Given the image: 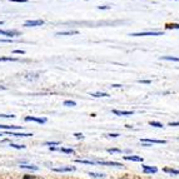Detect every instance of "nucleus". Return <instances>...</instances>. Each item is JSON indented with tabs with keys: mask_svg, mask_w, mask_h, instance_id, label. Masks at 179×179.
Wrapping results in <instances>:
<instances>
[{
	"mask_svg": "<svg viewBox=\"0 0 179 179\" xmlns=\"http://www.w3.org/2000/svg\"><path fill=\"white\" fill-rule=\"evenodd\" d=\"M13 3H28V0H10Z\"/></svg>",
	"mask_w": 179,
	"mask_h": 179,
	"instance_id": "34",
	"label": "nucleus"
},
{
	"mask_svg": "<svg viewBox=\"0 0 179 179\" xmlns=\"http://www.w3.org/2000/svg\"><path fill=\"white\" fill-rule=\"evenodd\" d=\"M162 60H169V62H179L178 57H169V55H165V57H160Z\"/></svg>",
	"mask_w": 179,
	"mask_h": 179,
	"instance_id": "17",
	"label": "nucleus"
},
{
	"mask_svg": "<svg viewBox=\"0 0 179 179\" xmlns=\"http://www.w3.org/2000/svg\"><path fill=\"white\" fill-rule=\"evenodd\" d=\"M5 134H10V135L18 136V138H23V136H33V134H30V133H14V132H10V130H8Z\"/></svg>",
	"mask_w": 179,
	"mask_h": 179,
	"instance_id": "12",
	"label": "nucleus"
},
{
	"mask_svg": "<svg viewBox=\"0 0 179 179\" xmlns=\"http://www.w3.org/2000/svg\"><path fill=\"white\" fill-rule=\"evenodd\" d=\"M149 125L155 127V128H163V124L159 121H149Z\"/></svg>",
	"mask_w": 179,
	"mask_h": 179,
	"instance_id": "22",
	"label": "nucleus"
},
{
	"mask_svg": "<svg viewBox=\"0 0 179 179\" xmlns=\"http://www.w3.org/2000/svg\"><path fill=\"white\" fill-rule=\"evenodd\" d=\"M108 136H110V138H117V136H119V134H117V133H110V134H108Z\"/></svg>",
	"mask_w": 179,
	"mask_h": 179,
	"instance_id": "35",
	"label": "nucleus"
},
{
	"mask_svg": "<svg viewBox=\"0 0 179 179\" xmlns=\"http://www.w3.org/2000/svg\"><path fill=\"white\" fill-rule=\"evenodd\" d=\"M3 24H4V21H3V20H0V25H3Z\"/></svg>",
	"mask_w": 179,
	"mask_h": 179,
	"instance_id": "39",
	"label": "nucleus"
},
{
	"mask_svg": "<svg viewBox=\"0 0 179 179\" xmlns=\"http://www.w3.org/2000/svg\"><path fill=\"white\" fill-rule=\"evenodd\" d=\"M178 140H179V138H178Z\"/></svg>",
	"mask_w": 179,
	"mask_h": 179,
	"instance_id": "43",
	"label": "nucleus"
},
{
	"mask_svg": "<svg viewBox=\"0 0 179 179\" xmlns=\"http://www.w3.org/2000/svg\"><path fill=\"white\" fill-rule=\"evenodd\" d=\"M75 136L78 138V139H83V138H84V136H83V134H80V133H75Z\"/></svg>",
	"mask_w": 179,
	"mask_h": 179,
	"instance_id": "37",
	"label": "nucleus"
},
{
	"mask_svg": "<svg viewBox=\"0 0 179 179\" xmlns=\"http://www.w3.org/2000/svg\"><path fill=\"white\" fill-rule=\"evenodd\" d=\"M75 167H62V168H53L54 172H58V173H65V172H72L75 170Z\"/></svg>",
	"mask_w": 179,
	"mask_h": 179,
	"instance_id": "8",
	"label": "nucleus"
},
{
	"mask_svg": "<svg viewBox=\"0 0 179 179\" xmlns=\"http://www.w3.org/2000/svg\"><path fill=\"white\" fill-rule=\"evenodd\" d=\"M49 150H59L62 153H66V154H73L74 150L72 148H54V147H50Z\"/></svg>",
	"mask_w": 179,
	"mask_h": 179,
	"instance_id": "7",
	"label": "nucleus"
},
{
	"mask_svg": "<svg viewBox=\"0 0 179 179\" xmlns=\"http://www.w3.org/2000/svg\"><path fill=\"white\" fill-rule=\"evenodd\" d=\"M20 168H21V169H32V170H38V169H39L36 165H25V164H21Z\"/></svg>",
	"mask_w": 179,
	"mask_h": 179,
	"instance_id": "19",
	"label": "nucleus"
},
{
	"mask_svg": "<svg viewBox=\"0 0 179 179\" xmlns=\"http://www.w3.org/2000/svg\"><path fill=\"white\" fill-rule=\"evenodd\" d=\"M96 164H100V165H110V167H123V165L118 162H96Z\"/></svg>",
	"mask_w": 179,
	"mask_h": 179,
	"instance_id": "10",
	"label": "nucleus"
},
{
	"mask_svg": "<svg viewBox=\"0 0 179 179\" xmlns=\"http://www.w3.org/2000/svg\"><path fill=\"white\" fill-rule=\"evenodd\" d=\"M76 163H81V164H89V165L96 164V162H93V160H83V159H76Z\"/></svg>",
	"mask_w": 179,
	"mask_h": 179,
	"instance_id": "21",
	"label": "nucleus"
},
{
	"mask_svg": "<svg viewBox=\"0 0 179 179\" xmlns=\"http://www.w3.org/2000/svg\"><path fill=\"white\" fill-rule=\"evenodd\" d=\"M106 151H108V153H121V149H117V148H114V149H108Z\"/></svg>",
	"mask_w": 179,
	"mask_h": 179,
	"instance_id": "28",
	"label": "nucleus"
},
{
	"mask_svg": "<svg viewBox=\"0 0 179 179\" xmlns=\"http://www.w3.org/2000/svg\"><path fill=\"white\" fill-rule=\"evenodd\" d=\"M0 35L8 36V38H13V36H18L19 33L15 32V30H2V29H0Z\"/></svg>",
	"mask_w": 179,
	"mask_h": 179,
	"instance_id": "4",
	"label": "nucleus"
},
{
	"mask_svg": "<svg viewBox=\"0 0 179 179\" xmlns=\"http://www.w3.org/2000/svg\"><path fill=\"white\" fill-rule=\"evenodd\" d=\"M142 143H148V144H165V140H159V139H142Z\"/></svg>",
	"mask_w": 179,
	"mask_h": 179,
	"instance_id": "9",
	"label": "nucleus"
},
{
	"mask_svg": "<svg viewBox=\"0 0 179 179\" xmlns=\"http://www.w3.org/2000/svg\"><path fill=\"white\" fill-rule=\"evenodd\" d=\"M130 36H160L163 35V32L154 30V32H142V33H130Z\"/></svg>",
	"mask_w": 179,
	"mask_h": 179,
	"instance_id": "1",
	"label": "nucleus"
},
{
	"mask_svg": "<svg viewBox=\"0 0 179 179\" xmlns=\"http://www.w3.org/2000/svg\"><path fill=\"white\" fill-rule=\"evenodd\" d=\"M64 105H65V106H75L76 103H75L74 100H65V102H64Z\"/></svg>",
	"mask_w": 179,
	"mask_h": 179,
	"instance_id": "23",
	"label": "nucleus"
},
{
	"mask_svg": "<svg viewBox=\"0 0 179 179\" xmlns=\"http://www.w3.org/2000/svg\"><path fill=\"white\" fill-rule=\"evenodd\" d=\"M172 2H179V0H172Z\"/></svg>",
	"mask_w": 179,
	"mask_h": 179,
	"instance_id": "41",
	"label": "nucleus"
},
{
	"mask_svg": "<svg viewBox=\"0 0 179 179\" xmlns=\"http://www.w3.org/2000/svg\"><path fill=\"white\" fill-rule=\"evenodd\" d=\"M139 83H142V84H150V80H139Z\"/></svg>",
	"mask_w": 179,
	"mask_h": 179,
	"instance_id": "36",
	"label": "nucleus"
},
{
	"mask_svg": "<svg viewBox=\"0 0 179 179\" xmlns=\"http://www.w3.org/2000/svg\"><path fill=\"white\" fill-rule=\"evenodd\" d=\"M23 179H41V178H39L36 175H29V174H26V175H24Z\"/></svg>",
	"mask_w": 179,
	"mask_h": 179,
	"instance_id": "27",
	"label": "nucleus"
},
{
	"mask_svg": "<svg viewBox=\"0 0 179 179\" xmlns=\"http://www.w3.org/2000/svg\"><path fill=\"white\" fill-rule=\"evenodd\" d=\"M0 89H5V87H0Z\"/></svg>",
	"mask_w": 179,
	"mask_h": 179,
	"instance_id": "40",
	"label": "nucleus"
},
{
	"mask_svg": "<svg viewBox=\"0 0 179 179\" xmlns=\"http://www.w3.org/2000/svg\"><path fill=\"white\" fill-rule=\"evenodd\" d=\"M13 53H14V54H21V55H23V54H25V51H24V50H21V49H17V50H14Z\"/></svg>",
	"mask_w": 179,
	"mask_h": 179,
	"instance_id": "31",
	"label": "nucleus"
},
{
	"mask_svg": "<svg viewBox=\"0 0 179 179\" xmlns=\"http://www.w3.org/2000/svg\"><path fill=\"white\" fill-rule=\"evenodd\" d=\"M44 24V20L41 19H38V20H26L24 23V26L25 28H32V26H40Z\"/></svg>",
	"mask_w": 179,
	"mask_h": 179,
	"instance_id": "2",
	"label": "nucleus"
},
{
	"mask_svg": "<svg viewBox=\"0 0 179 179\" xmlns=\"http://www.w3.org/2000/svg\"><path fill=\"white\" fill-rule=\"evenodd\" d=\"M78 30H68V32H59L57 33V36H66V35H76Z\"/></svg>",
	"mask_w": 179,
	"mask_h": 179,
	"instance_id": "13",
	"label": "nucleus"
},
{
	"mask_svg": "<svg viewBox=\"0 0 179 179\" xmlns=\"http://www.w3.org/2000/svg\"><path fill=\"white\" fill-rule=\"evenodd\" d=\"M89 175H90V177H95V178H103V177H104V174L94 173V172H89Z\"/></svg>",
	"mask_w": 179,
	"mask_h": 179,
	"instance_id": "25",
	"label": "nucleus"
},
{
	"mask_svg": "<svg viewBox=\"0 0 179 179\" xmlns=\"http://www.w3.org/2000/svg\"><path fill=\"white\" fill-rule=\"evenodd\" d=\"M0 136H3V134H0Z\"/></svg>",
	"mask_w": 179,
	"mask_h": 179,
	"instance_id": "42",
	"label": "nucleus"
},
{
	"mask_svg": "<svg viewBox=\"0 0 179 179\" xmlns=\"http://www.w3.org/2000/svg\"><path fill=\"white\" fill-rule=\"evenodd\" d=\"M13 40H10V39H0V43H11Z\"/></svg>",
	"mask_w": 179,
	"mask_h": 179,
	"instance_id": "33",
	"label": "nucleus"
},
{
	"mask_svg": "<svg viewBox=\"0 0 179 179\" xmlns=\"http://www.w3.org/2000/svg\"><path fill=\"white\" fill-rule=\"evenodd\" d=\"M165 29H168V30L179 29V24H167V25H165Z\"/></svg>",
	"mask_w": 179,
	"mask_h": 179,
	"instance_id": "20",
	"label": "nucleus"
},
{
	"mask_svg": "<svg viewBox=\"0 0 179 179\" xmlns=\"http://www.w3.org/2000/svg\"><path fill=\"white\" fill-rule=\"evenodd\" d=\"M0 118H5V119H13L15 118L14 114H0Z\"/></svg>",
	"mask_w": 179,
	"mask_h": 179,
	"instance_id": "24",
	"label": "nucleus"
},
{
	"mask_svg": "<svg viewBox=\"0 0 179 179\" xmlns=\"http://www.w3.org/2000/svg\"><path fill=\"white\" fill-rule=\"evenodd\" d=\"M23 127H18V125H4V124H0V129H5V130H15V129H21Z\"/></svg>",
	"mask_w": 179,
	"mask_h": 179,
	"instance_id": "14",
	"label": "nucleus"
},
{
	"mask_svg": "<svg viewBox=\"0 0 179 179\" xmlns=\"http://www.w3.org/2000/svg\"><path fill=\"white\" fill-rule=\"evenodd\" d=\"M0 62H18L15 57H0Z\"/></svg>",
	"mask_w": 179,
	"mask_h": 179,
	"instance_id": "16",
	"label": "nucleus"
},
{
	"mask_svg": "<svg viewBox=\"0 0 179 179\" xmlns=\"http://www.w3.org/2000/svg\"><path fill=\"white\" fill-rule=\"evenodd\" d=\"M124 160H132V162H143L142 157H138V155H125L123 157Z\"/></svg>",
	"mask_w": 179,
	"mask_h": 179,
	"instance_id": "11",
	"label": "nucleus"
},
{
	"mask_svg": "<svg viewBox=\"0 0 179 179\" xmlns=\"http://www.w3.org/2000/svg\"><path fill=\"white\" fill-rule=\"evenodd\" d=\"M112 113H114L115 115H124V117H127V115H133V114H134L133 110H128V112H124V110H117V109H113Z\"/></svg>",
	"mask_w": 179,
	"mask_h": 179,
	"instance_id": "6",
	"label": "nucleus"
},
{
	"mask_svg": "<svg viewBox=\"0 0 179 179\" xmlns=\"http://www.w3.org/2000/svg\"><path fill=\"white\" fill-rule=\"evenodd\" d=\"M112 88H121L120 84H112Z\"/></svg>",
	"mask_w": 179,
	"mask_h": 179,
	"instance_id": "38",
	"label": "nucleus"
},
{
	"mask_svg": "<svg viewBox=\"0 0 179 179\" xmlns=\"http://www.w3.org/2000/svg\"><path fill=\"white\" fill-rule=\"evenodd\" d=\"M165 173H168V174H174V175H179V170L178 169H174V168H168V167H165L163 169Z\"/></svg>",
	"mask_w": 179,
	"mask_h": 179,
	"instance_id": "15",
	"label": "nucleus"
},
{
	"mask_svg": "<svg viewBox=\"0 0 179 179\" xmlns=\"http://www.w3.org/2000/svg\"><path fill=\"white\" fill-rule=\"evenodd\" d=\"M10 147L15 148V149H24V148H26L25 145H19V144H14V143H10Z\"/></svg>",
	"mask_w": 179,
	"mask_h": 179,
	"instance_id": "26",
	"label": "nucleus"
},
{
	"mask_svg": "<svg viewBox=\"0 0 179 179\" xmlns=\"http://www.w3.org/2000/svg\"><path fill=\"white\" fill-rule=\"evenodd\" d=\"M142 168H143V172L145 174H151V173H157L158 172L157 167H150V165H145V164L142 165Z\"/></svg>",
	"mask_w": 179,
	"mask_h": 179,
	"instance_id": "5",
	"label": "nucleus"
},
{
	"mask_svg": "<svg viewBox=\"0 0 179 179\" xmlns=\"http://www.w3.org/2000/svg\"><path fill=\"white\" fill-rule=\"evenodd\" d=\"M169 127H179V121H170Z\"/></svg>",
	"mask_w": 179,
	"mask_h": 179,
	"instance_id": "30",
	"label": "nucleus"
},
{
	"mask_svg": "<svg viewBox=\"0 0 179 179\" xmlns=\"http://www.w3.org/2000/svg\"><path fill=\"white\" fill-rule=\"evenodd\" d=\"M91 96H95V98H103V96H109L108 93H102V91H98V93H90Z\"/></svg>",
	"mask_w": 179,
	"mask_h": 179,
	"instance_id": "18",
	"label": "nucleus"
},
{
	"mask_svg": "<svg viewBox=\"0 0 179 179\" xmlns=\"http://www.w3.org/2000/svg\"><path fill=\"white\" fill-rule=\"evenodd\" d=\"M60 142H45L44 145H59Z\"/></svg>",
	"mask_w": 179,
	"mask_h": 179,
	"instance_id": "29",
	"label": "nucleus"
},
{
	"mask_svg": "<svg viewBox=\"0 0 179 179\" xmlns=\"http://www.w3.org/2000/svg\"><path fill=\"white\" fill-rule=\"evenodd\" d=\"M25 121H35V123H39V124H44L47 123V118H36V117H25L24 118Z\"/></svg>",
	"mask_w": 179,
	"mask_h": 179,
	"instance_id": "3",
	"label": "nucleus"
},
{
	"mask_svg": "<svg viewBox=\"0 0 179 179\" xmlns=\"http://www.w3.org/2000/svg\"><path fill=\"white\" fill-rule=\"evenodd\" d=\"M109 8H110L109 5H100V6H98L99 10H106V9H109Z\"/></svg>",
	"mask_w": 179,
	"mask_h": 179,
	"instance_id": "32",
	"label": "nucleus"
}]
</instances>
